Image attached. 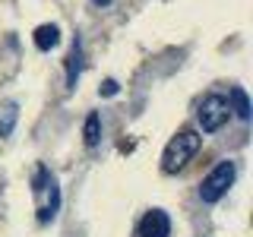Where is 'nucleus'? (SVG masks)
<instances>
[{"label":"nucleus","mask_w":253,"mask_h":237,"mask_svg":"<svg viewBox=\"0 0 253 237\" xmlns=\"http://www.w3.org/2000/svg\"><path fill=\"white\" fill-rule=\"evenodd\" d=\"M16 117H19V111H16V105H6L3 117H0V139H3V136H10V133H13V126H16Z\"/></svg>","instance_id":"1a4fd4ad"},{"label":"nucleus","mask_w":253,"mask_h":237,"mask_svg":"<svg viewBox=\"0 0 253 237\" xmlns=\"http://www.w3.org/2000/svg\"><path fill=\"white\" fill-rule=\"evenodd\" d=\"M234 161H218L215 168H212L209 174L203 177V184H200V199L203 202H218L221 196L228 193V187L234 184Z\"/></svg>","instance_id":"f03ea898"},{"label":"nucleus","mask_w":253,"mask_h":237,"mask_svg":"<svg viewBox=\"0 0 253 237\" xmlns=\"http://www.w3.org/2000/svg\"><path fill=\"white\" fill-rule=\"evenodd\" d=\"M117 89H121V85H117V79H105V82H101V89H98V95H105V98H114Z\"/></svg>","instance_id":"9d476101"},{"label":"nucleus","mask_w":253,"mask_h":237,"mask_svg":"<svg viewBox=\"0 0 253 237\" xmlns=\"http://www.w3.org/2000/svg\"><path fill=\"white\" fill-rule=\"evenodd\" d=\"M228 101L221 98V95H206L203 98V105H200V126H203V133H215V130H221L225 126V120H228Z\"/></svg>","instance_id":"7ed1b4c3"},{"label":"nucleus","mask_w":253,"mask_h":237,"mask_svg":"<svg viewBox=\"0 0 253 237\" xmlns=\"http://www.w3.org/2000/svg\"><path fill=\"white\" fill-rule=\"evenodd\" d=\"M231 101H234V114L241 117V120H250V98H247V92H244L241 85L231 89Z\"/></svg>","instance_id":"6e6552de"},{"label":"nucleus","mask_w":253,"mask_h":237,"mask_svg":"<svg viewBox=\"0 0 253 237\" xmlns=\"http://www.w3.org/2000/svg\"><path fill=\"white\" fill-rule=\"evenodd\" d=\"M92 3H95V6H108L111 0H92Z\"/></svg>","instance_id":"9b49d317"},{"label":"nucleus","mask_w":253,"mask_h":237,"mask_svg":"<svg viewBox=\"0 0 253 237\" xmlns=\"http://www.w3.org/2000/svg\"><path fill=\"white\" fill-rule=\"evenodd\" d=\"M83 139H85V146H89V149L98 146V139H101V117L95 114V111L85 117V123H83Z\"/></svg>","instance_id":"0eeeda50"},{"label":"nucleus","mask_w":253,"mask_h":237,"mask_svg":"<svg viewBox=\"0 0 253 237\" xmlns=\"http://www.w3.org/2000/svg\"><path fill=\"white\" fill-rule=\"evenodd\" d=\"M171 234V218L162 209H149L139 221V237H168Z\"/></svg>","instance_id":"20e7f679"},{"label":"nucleus","mask_w":253,"mask_h":237,"mask_svg":"<svg viewBox=\"0 0 253 237\" xmlns=\"http://www.w3.org/2000/svg\"><path fill=\"white\" fill-rule=\"evenodd\" d=\"M35 47L38 51H51V47H57L60 44V29L54 26V22H44V26H38L35 29Z\"/></svg>","instance_id":"39448f33"},{"label":"nucleus","mask_w":253,"mask_h":237,"mask_svg":"<svg viewBox=\"0 0 253 237\" xmlns=\"http://www.w3.org/2000/svg\"><path fill=\"white\" fill-rule=\"evenodd\" d=\"M79 73H83V44H79V38H73V47H70L67 54V85L73 89Z\"/></svg>","instance_id":"423d86ee"},{"label":"nucleus","mask_w":253,"mask_h":237,"mask_svg":"<svg viewBox=\"0 0 253 237\" xmlns=\"http://www.w3.org/2000/svg\"><path fill=\"white\" fill-rule=\"evenodd\" d=\"M200 146H203V136L196 130H180L177 136H171V142L165 146V152H162V171L165 174L180 171L190 158L200 152Z\"/></svg>","instance_id":"f257e3e1"}]
</instances>
